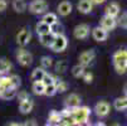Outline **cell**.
<instances>
[{
  "instance_id": "obj_1",
  "label": "cell",
  "mask_w": 127,
  "mask_h": 126,
  "mask_svg": "<svg viewBox=\"0 0 127 126\" xmlns=\"http://www.w3.org/2000/svg\"><path fill=\"white\" fill-rule=\"evenodd\" d=\"M112 59H113V66L116 72L120 75H125L127 71V50L118 49L117 52H115Z\"/></svg>"
},
{
  "instance_id": "obj_2",
  "label": "cell",
  "mask_w": 127,
  "mask_h": 126,
  "mask_svg": "<svg viewBox=\"0 0 127 126\" xmlns=\"http://www.w3.org/2000/svg\"><path fill=\"white\" fill-rule=\"evenodd\" d=\"M91 115V109L87 106H78L76 109H72V117L74 119L77 125L88 124V119Z\"/></svg>"
},
{
  "instance_id": "obj_3",
  "label": "cell",
  "mask_w": 127,
  "mask_h": 126,
  "mask_svg": "<svg viewBox=\"0 0 127 126\" xmlns=\"http://www.w3.org/2000/svg\"><path fill=\"white\" fill-rule=\"evenodd\" d=\"M68 45V41H67V37L63 34H56V38H54L52 45H50V49L56 53H59V52H63Z\"/></svg>"
},
{
  "instance_id": "obj_4",
  "label": "cell",
  "mask_w": 127,
  "mask_h": 126,
  "mask_svg": "<svg viewBox=\"0 0 127 126\" xmlns=\"http://www.w3.org/2000/svg\"><path fill=\"white\" fill-rule=\"evenodd\" d=\"M47 10H48V3L45 0H34L29 5V11L33 14H37V15L44 14L47 13Z\"/></svg>"
},
{
  "instance_id": "obj_5",
  "label": "cell",
  "mask_w": 127,
  "mask_h": 126,
  "mask_svg": "<svg viewBox=\"0 0 127 126\" xmlns=\"http://www.w3.org/2000/svg\"><path fill=\"white\" fill-rule=\"evenodd\" d=\"M16 61L19 62V64H22L23 67H28L33 62V56L30 54L27 49L20 48L19 50L16 52Z\"/></svg>"
},
{
  "instance_id": "obj_6",
  "label": "cell",
  "mask_w": 127,
  "mask_h": 126,
  "mask_svg": "<svg viewBox=\"0 0 127 126\" xmlns=\"http://www.w3.org/2000/svg\"><path fill=\"white\" fill-rule=\"evenodd\" d=\"M95 57H96V52L93 49L84 50L83 53H81V56H79V64L87 67V66H89L91 63H92Z\"/></svg>"
},
{
  "instance_id": "obj_7",
  "label": "cell",
  "mask_w": 127,
  "mask_h": 126,
  "mask_svg": "<svg viewBox=\"0 0 127 126\" xmlns=\"http://www.w3.org/2000/svg\"><path fill=\"white\" fill-rule=\"evenodd\" d=\"M117 25V20H116V18H112L110 15H103L101 18V27L103 29H106L107 32L108 30H113Z\"/></svg>"
},
{
  "instance_id": "obj_8",
  "label": "cell",
  "mask_w": 127,
  "mask_h": 126,
  "mask_svg": "<svg viewBox=\"0 0 127 126\" xmlns=\"http://www.w3.org/2000/svg\"><path fill=\"white\" fill-rule=\"evenodd\" d=\"M73 35L77 39H86L89 35V27L87 24H79L74 28Z\"/></svg>"
},
{
  "instance_id": "obj_9",
  "label": "cell",
  "mask_w": 127,
  "mask_h": 126,
  "mask_svg": "<svg viewBox=\"0 0 127 126\" xmlns=\"http://www.w3.org/2000/svg\"><path fill=\"white\" fill-rule=\"evenodd\" d=\"M110 110H111V107H110V105H108L106 101H99V102L96 103V106H95V112H96V115L99 116V117L107 116L108 114H110Z\"/></svg>"
},
{
  "instance_id": "obj_10",
  "label": "cell",
  "mask_w": 127,
  "mask_h": 126,
  "mask_svg": "<svg viewBox=\"0 0 127 126\" xmlns=\"http://www.w3.org/2000/svg\"><path fill=\"white\" fill-rule=\"evenodd\" d=\"M30 38H32L30 32L24 28V29L19 30V33L16 34V43L19 44V45H22V47H24V45H27L29 43Z\"/></svg>"
},
{
  "instance_id": "obj_11",
  "label": "cell",
  "mask_w": 127,
  "mask_h": 126,
  "mask_svg": "<svg viewBox=\"0 0 127 126\" xmlns=\"http://www.w3.org/2000/svg\"><path fill=\"white\" fill-rule=\"evenodd\" d=\"M64 103H65V107H68V109H70V110L76 109V107L81 106V97L78 95H76V93H70L65 98Z\"/></svg>"
},
{
  "instance_id": "obj_12",
  "label": "cell",
  "mask_w": 127,
  "mask_h": 126,
  "mask_svg": "<svg viewBox=\"0 0 127 126\" xmlns=\"http://www.w3.org/2000/svg\"><path fill=\"white\" fill-rule=\"evenodd\" d=\"M92 37L97 42H104L107 39V30L103 29L102 27H96L92 30Z\"/></svg>"
},
{
  "instance_id": "obj_13",
  "label": "cell",
  "mask_w": 127,
  "mask_h": 126,
  "mask_svg": "<svg viewBox=\"0 0 127 126\" xmlns=\"http://www.w3.org/2000/svg\"><path fill=\"white\" fill-rule=\"evenodd\" d=\"M77 8L82 14H89L93 9V3L91 0H79Z\"/></svg>"
},
{
  "instance_id": "obj_14",
  "label": "cell",
  "mask_w": 127,
  "mask_h": 126,
  "mask_svg": "<svg viewBox=\"0 0 127 126\" xmlns=\"http://www.w3.org/2000/svg\"><path fill=\"white\" fill-rule=\"evenodd\" d=\"M33 107H34V102L29 97V98H27L24 101H20V103H19V111L22 114H29L33 110Z\"/></svg>"
},
{
  "instance_id": "obj_15",
  "label": "cell",
  "mask_w": 127,
  "mask_h": 126,
  "mask_svg": "<svg viewBox=\"0 0 127 126\" xmlns=\"http://www.w3.org/2000/svg\"><path fill=\"white\" fill-rule=\"evenodd\" d=\"M39 37H40V43H42V45H44V47H49V48H50V45H52L54 38H56V33L50 30L49 33L42 34V35H39Z\"/></svg>"
},
{
  "instance_id": "obj_16",
  "label": "cell",
  "mask_w": 127,
  "mask_h": 126,
  "mask_svg": "<svg viewBox=\"0 0 127 126\" xmlns=\"http://www.w3.org/2000/svg\"><path fill=\"white\" fill-rule=\"evenodd\" d=\"M72 9H73V6H72V4L69 1H62L59 5H58V13L62 15V16H67L72 13Z\"/></svg>"
},
{
  "instance_id": "obj_17",
  "label": "cell",
  "mask_w": 127,
  "mask_h": 126,
  "mask_svg": "<svg viewBox=\"0 0 127 126\" xmlns=\"http://www.w3.org/2000/svg\"><path fill=\"white\" fill-rule=\"evenodd\" d=\"M61 120H62L61 112H58V111H56V110H52V111L49 112L47 125H59Z\"/></svg>"
},
{
  "instance_id": "obj_18",
  "label": "cell",
  "mask_w": 127,
  "mask_h": 126,
  "mask_svg": "<svg viewBox=\"0 0 127 126\" xmlns=\"http://www.w3.org/2000/svg\"><path fill=\"white\" fill-rule=\"evenodd\" d=\"M106 15H110L112 18H116L120 14V5L117 3H110L106 6Z\"/></svg>"
},
{
  "instance_id": "obj_19",
  "label": "cell",
  "mask_w": 127,
  "mask_h": 126,
  "mask_svg": "<svg viewBox=\"0 0 127 126\" xmlns=\"http://www.w3.org/2000/svg\"><path fill=\"white\" fill-rule=\"evenodd\" d=\"M15 96H16V88L15 87L5 88V89L1 91V93H0V97H1L3 100H13Z\"/></svg>"
},
{
  "instance_id": "obj_20",
  "label": "cell",
  "mask_w": 127,
  "mask_h": 126,
  "mask_svg": "<svg viewBox=\"0 0 127 126\" xmlns=\"http://www.w3.org/2000/svg\"><path fill=\"white\" fill-rule=\"evenodd\" d=\"M32 89L35 95H44V89H45V84L42 82V81H34L33 82V86H32Z\"/></svg>"
},
{
  "instance_id": "obj_21",
  "label": "cell",
  "mask_w": 127,
  "mask_h": 126,
  "mask_svg": "<svg viewBox=\"0 0 127 126\" xmlns=\"http://www.w3.org/2000/svg\"><path fill=\"white\" fill-rule=\"evenodd\" d=\"M113 107L117 110V111H123V110H127V96L125 97H120L115 101L113 103Z\"/></svg>"
},
{
  "instance_id": "obj_22",
  "label": "cell",
  "mask_w": 127,
  "mask_h": 126,
  "mask_svg": "<svg viewBox=\"0 0 127 126\" xmlns=\"http://www.w3.org/2000/svg\"><path fill=\"white\" fill-rule=\"evenodd\" d=\"M42 20L44 23H47L48 25H53V24L58 23V18H57V15L54 14V13H44Z\"/></svg>"
},
{
  "instance_id": "obj_23",
  "label": "cell",
  "mask_w": 127,
  "mask_h": 126,
  "mask_svg": "<svg viewBox=\"0 0 127 126\" xmlns=\"http://www.w3.org/2000/svg\"><path fill=\"white\" fill-rule=\"evenodd\" d=\"M10 69H11V63L5 58H0V76L6 75Z\"/></svg>"
},
{
  "instance_id": "obj_24",
  "label": "cell",
  "mask_w": 127,
  "mask_h": 126,
  "mask_svg": "<svg viewBox=\"0 0 127 126\" xmlns=\"http://www.w3.org/2000/svg\"><path fill=\"white\" fill-rule=\"evenodd\" d=\"M35 30H37L38 35H42V34H45V33H49L50 32V25H48L47 23H44L43 20H40L37 25H35Z\"/></svg>"
},
{
  "instance_id": "obj_25",
  "label": "cell",
  "mask_w": 127,
  "mask_h": 126,
  "mask_svg": "<svg viewBox=\"0 0 127 126\" xmlns=\"http://www.w3.org/2000/svg\"><path fill=\"white\" fill-rule=\"evenodd\" d=\"M44 75H45V69L42 67V68H35L34 71H33V73H32V80H33V82L34 81H42L43 80V77H44Z\"/></svg>"
},
{
  "instance_id": "obj_26",
  "label": "cell",
  "mask_w": 127,
  "mask_h": 126,
  "mask_svg": "<svg viewBox=\"0 0 127 126\" xmlns=\"http://www.w3.org/2000/svg\"><path fill=\"white\" fill-rule=\"evenodd\" d=\"M13 9H14L16 13H23V11L27 9V3H25V0H14V3H13Z\"/></svg>"
},
{
  "instance_id": "obj_27",
  "label": "cell",
  "mask_w": 127,
  "mask_h": 126,
  "mask_svg": "<svg viewBox=\"0 0 127 126\" xmlns=\"http://www.w3.org/2000/svg\"><path fill=\"white\" fill-rule=\"evenodd\" d=\"M84 72H86L84 66H82V64H76V66L72 67V75H73V77H76V78L82 77Z\"/></svg>"
},
{
  "instance_id": "obj_28",
  "label": "cell",
  "mask_w": 127,
  "mask_h": 126,
  "mask_svg": "<svg viewBox=\"0 0 127 126\" xmlns=\"http://www.w3.org/2000/svg\"><path fill=\"white\" fill-rule=\"evenodd\" d=\"M57 93V88H56V83H50V84H47L45 86V89H44V95L48 96V97H52Z\"/></svg>"
},
{
  "instance_id": "obj_29",
  "label": "cell",
  "mask_w": 127,
  "mask_h": 126,
  "mask_svg": "<svg viewBox=\"0 0 127 126\" xmlns=\"http://www.w3.org/2000/svg\"><path fill=\"white\" fill-rule=\"evenodd\" d=\"M0 87H1L3 89L9 88V87H13L9 76H4V75H3V76H0Z\"/></svg>"
},
{
  "instance_id": "obj_30",
  "label": "cell",
  "mask_w": 127,
  "mask_h": 126,
  "mask_svg": "<svg viewBox=\"0 0 127 126\" xmlns=\"http://www.w3.org/2000/svg\"><path fill=\"white\" fill-rule=\"evenodd\" d=\"M67 68H68V62L64 61V59L58 61L56 63V72H58V73H62V72L67 71Z\"/></svg>"
},
{
  "instance_id": "obj_31",
  "label": "cell",
  "mask_w": 127,
  "mask_h": 126,
  "mask_svg": "<svg viewBox=\"0 0 127 126\" xmlns=\"http://www.w3.org/2000/svg\"><path fill=\"white\" fill-rule=\"evenodd\" d=\"M40 63H42V67H43L44 69H48V68H50V67L53 66V59H52V57L44 56V57H42Z\"/></svg>"
},
{
  "instance_id": "obj_32",
  "label": "cell",
  "mask_w": 127,
  "mask_h": 126,
  "mask_svg": "<svg viewBox=\"0 0 127 126\" xmlns=\"http://www.w3.org/2000/svg\"><path fill=\"white\" fill-rule=\"evenodd\" d=\"M56 88H57V92L63 93V92H65V91H67L68 84H67L64 81H59V82H56Z\"/></svg>"
},
{
  "instance_id": "obj_33",
  "label": "cell",
  "mask_w": 127,
  "mask_h": 126,
  "mask_svg": "<svg viewBox=\"0 0 127 126\" xmlns=\"http://www.w3.org/2000/svg\"><path fill=\"white\" fill-rule=\"evenodd\" d=\"M42 82L47 86V84H50V83H56V82H57V80L54 78L52 75H49V73H47V72H45V75H44V77H43Z\"/></svg>"
},
{
  "instance_id": "obj_34",
  "label": "cell",
  "mask_w": 127,
  "mask_h": 126,
  "mask_svg": "<svg viewBox=\"0 0 127 126\" xmlns=\"http://www.w3.org/2000/svg\"><path fill=\"white\" fill-rule=\"evenodd\" d=\"M118 25L122 27V28H125V29H127V11L123 13V14L120 16V19H118Z\"/></svg>"
},
{
  "instance_id": "obj_35",
  "label": "cell",
  "mask_w": 127,
  "mask_h": 126,
  "mask_svg": "<svg viewBox=\"0 0 127 126\" xmlns=\"http://www.w3.org/2000/svg\"><path fill=\"white\" fill-rule=\"evenodd\" d=\"M10 77V81H11V86L18 88L20 86V77L19 76H16V75H13V76H9Z\"/></svg>"
},
{
  "instance_id": "obj_36",
  "label": "cell",
  "mask_w": 127,
  "mask_h": 126,
  "mask_svg": "<svg viewBox=\"0 0 127 126\" xmlns=\"http://www.w3.org/2000/svg\"><path fill=\"white\" fill-rule=\"evenodd\" d=\"M82 77H83V80H84L86 83H91V82L93 81V75L91 73V72H84Z\"/></svg>"
},
{
  "instance_id": "obj_37",
  "label": "cell",
  "mask_w": 127,
  "mask_h": 126,
  "mask_svg": "<svg viewBox=\"0 0 127 126\" xmlns=\"http://www.w3.org/2000/svg\"><path fill=\"white\" fill-rule=\"evenodd\" d=\"M27 98H29V95H28L27 91L19 92V95H18V100H19V101H24V100H27Z\"/></svg>"
},
{
  "instance_id": "obj_38",
  "label": "cell",
  "mask_w": 127,
  "mask_h": 126,
  "mask_svg": "<svg viewBox=\"0 0 127 126\" xmlns=\"http://www.w3.org/2000/svg\"><path fill=\"white\" fill-rule=\"evenodd\" d=\"M6 8H8V4H6L5 0H0V13L6 10Z\"/></svg>"
},
{
  "instance_id": "obj_39",
  "label": "cell",
  "mask_w": 127,
  "mask_h": 126,
  "mask_svg": "<svg viewBox=\"0 0 127 126\" xmlns=\"http://www.w3.org/2000/svg\"><path fill=\"white\" fill-rule=\"evenodd\" d=\"M91 1H92L93 4H96V5H99V4H103L106 0H91Z\"/></svg>"
},
{
  "instance_id": "obj_40",
  "label": "cell",
  "mask_w": 127,
  "mask_h": 126,
  "mask_svg": "<svg viewBox=\"0 0 127 126\" xmlns=\"http://www.w3.org/2000/svg\"><path fill=\"white\" fill-rule=\"evenodd\" d=\"M24 125H37V122H35L34 120H28Z\"/></svg>"
},
{
  "instance_id": "obj_41",
  "label": "cell",
  "mask_w": 127,
  "mask_h": 126,
  "mask_svg": "<svg viewBox=\"0 0 127 126\" xmlns=\"http://www.w3.org/2000/svg\"><path fill=\"white\" fill-rule=\"evenodd\" d=\"M9 125H10V126H20V125H23V124H19V122H10Z\"/></svg>"
},
{
  "instance_id": "obj_42",
  "label": "cell",
  "mask_w": 127,
  "mask_h": 126,
  "mask_svg": "<svg viewBox=\"0 0 127 126\" xmlns=\"http://www.w3.org/2000/svg\"><path fill=\"white\" fill-rule=\"evenodd\" d=\"M123 92H125V95L127 96V83L125 84V87H123Z\"/></svg>"
},
{
  "instance_id": "obj_43",
  "label": "cell",
  "mask_w": 127,
  "mask_h": 126,
  "mask_svg": "<svg viewBox=\"0 0 127 126\" xmlns=\"http://www.w3.org/2000/svg\"><path fill=\"white\" fill-rule=\"evenodd\" d=\"M96 125H97V126H103V125H104V124H103V122H97V124H96Z\"/></svg>"
}]
</instances>
